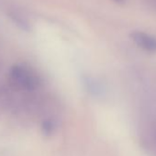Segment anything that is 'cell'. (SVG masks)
Segmentation results:
<instances>
[{"mask_svg":"<svg viewBox=\"0 0 156 156\" xmlns=\"http://www.w3.org/2000/svg\"><path fill=\"white\" fill-rule=\"evenodd\" d=\"M146 2H147L148 5H150L153 9L156 10V0H146Z\"/></svg>","mask_w":156,"mask_h":156,"instance_id":"obj_5","label":"cell"},{"mask_svg":"<svg viewBox=\"0 0 156 156\" xmlns=\"http://www.w3.org/2000/svg\"><path fill=\"white\" fill-rule=\"evenodd\" d=\"M117 1H121V0H117Z\"/></svg>","mask_w":156,"mask_h":156,"instance_id":"obj_6","label":"cell"},{"mask_svg":"<svg viewBox=\"0 0 156 156\" xmlns=\"http://www.w3.org/2000/svg\"><path fill=\"white\" fill-rule=\"evenodd\" d=\"M86 83L87 85L88 90H90V92H92L93 94L99 96V95H102L104 93V89H103L102 86L98 81L90 79V78L88 77V78H87Z\"/></svg>","mask_w":156,"mask_h":156,"instance_id":"obj_3","label":"cell"},{"mask_svg":"<svg viewBox=\"0 0 156 156\" xmlns=\"http://www.w3.org/2000/svg\"><path fill=\"white\" fill-rule=\"evenodd\" d=\"M131 39L141 49L148 51H156V37L142 31L131 33Z\"/></svg>","mask_w":156,"mask_h":156,"instance_id":"obj_2","label":"cell"},{"mask_svg":"<svg viewBox=\"0 0 156 156\" xmlns=\"http://www.w3.org/2000/svg\"><path fill=\"white\" fill-rule=\"evenodd\" d=\"M12 82L20 88L24 90H34L39 84L38 77L28 67L17 64L10 70Z\"/></svg>","mask_w":156,"mask_h":156,"instance_id":"obj_1","label":"cell"},{"mask_svg":"<svg viewBox=\"0 0 156 156\" xmlns=\"http://www.w3.org/2000/svg\"><path fill=\"white\" fill-rule=\"evenodd\" d=\"M55 128H56V124L53 120L51 119H47L45 121H43L42 123V126H41V129H42V132L44 135L46 136H50L51 135L54 130H55Z\"/></svg>","mask_w":156,"mask_h":156,"instance_id":"obj_4","label":"cell"}]
</instances>
